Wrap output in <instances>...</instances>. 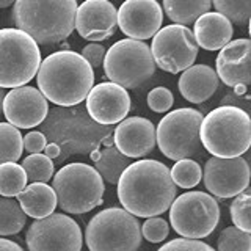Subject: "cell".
<instances>
[{
    "label": "cell",
    "mask_w": 251,
    "mask_h": 251,
    "mask_svg": "<svg viewBox=\"0 0 251 251\" xmlns=\"http://www.w3.org/2000/svg\"><path fill=\"white\" fill-rule=\"evenodd\" d=\"M57 206L66 214H86L100 206L105 192L99 173L86 163H68L52 177Z\"/></svg>",
    "instance_id": "cell-5"
},
{
    "label": "cell",
    "mask_w": 251,
    "mask_h": 251,
    "mask_svg": "<svg viewBox=\"0 0 251 251\" xmlns=\"http://www.w3.org/2000/svg\"><path fill=\"white\" fill-rule=\"evenodd\" d=\"M3 98H5V90L0 88V115H2V105H3Z\"/></svg>",
    "instance_id": "cell-42"
},
{
    "label": "cell",
    "mask_w": 251,
    "mask_h": 251,
    "mask_svg": "<svg viewBox=\"0 0 251 251\" xmlns=\"http://www.w3.org/2000/svg\"><path fill=\"white\" fill-rule=\"evenodd\" d=\"M157 251H215L209 243L201 240H190V239H173L160 247Z\"/></svg>",
    "instance_id": "cell-36"
},
{
    "label": "cell",
    "mask_w": 251,
    "mask_h": 251,
    "mask_svg": "<svg viewBox=\"0 0 251 251\" xmlns=\"http://www.w3.org/2000/svg\"><path fill=\"white\" fill-rule=\"evenodd\" d=\"M170 225L160 217L146 218V222L141 225V237H145L151 243H160L168 237Z\"/></svg>",
    "instance_id": "cell-34"
},
{
    "label": "cell",
    "mask_w": 251,
    "mask_h": 251,
    "mask_svg": "<svg viewBox=\"0 0 251 251\" xmlns=\"http://www.w3.org/2000/svg\"><path fill=\"white\" fill-rule=\"evenodd\" d=\"M118 198L126 212L152 218L167 212L176 198V185L165 163L152 159L132 162L118 180Z\"/></svg>",
    "instance_id": "cell-1"
},
{
    "label": "cell",
    "mask_w": 251,
    "mask_h": 251,
    "mask_svg": "<svg viewBox=\"0 0 251 251\" xmlns=\"http://www.w3.org/2000/svg\"><path fill=\"white\" fill-rule=\"evenodd\" d=\"M41 50L27 33L18 28L0 30V88H21L33 80Z\"/></svg>",
    "instance_id": "cell-7"
},
{
    "label": "cell",
    "mask_w": 251,
    "mask_h": 251,
    "mask_svg": "<svg viewBox=\"0 0 251 251\" xmlns=\"http://www.w3.org/2000/svg\"><path fill=\"white\" fill-rule=\"evenodd\" d=\"M251 193L247 188L231 202V220L237 229L251 234Z\"/></svg>",
    "instance_id": "cell-32"
},
{
    "label": "cell",
    "mask_w": 251,
    "mask_h": 251,
    "mask_svg": "<svg viewBox=\"0 0 251 251\" xmlns=\"http://www.w3.org/2000/svg\"><path fill=\"white\" fill-rule=\"evenodd\" d=\"M27 187V176L19 163L0 165V196L14 198Z\"/></svg>",
    "instance_id": "cell-26"
},
{
    "label": "cell",
    "mask_w": 251,
    "mask_h": 251,
    "mask_svg": "<svg viewBox=\"0 0 251 251\" xmlns=\"http://www.w3.org/2000/svg\"><path fill=\"white\" fill-rule=\"evenodd\" d=\"M141 225L121 207H108L94 215L85 229L90 251H138Z\"/></svg>",
    "instance_id": "cell-6"
},
{
    "label": "cell",
    "mask_w": 251,
    "mask_h": 251,
    "mask_svg": "<svg viewBox=\"0 0 251 251\" xmlns=\"http://www.w3.org/2000/svg\"><path fill=\"white\" fill-rule=\"evenodd\" d=\"M173 102H175L173 93L168 88H165V86H155V88L151 90L148 94V105L155 113L168 112L173 107Z\"/></svg>",
    "instance_id": "cell-35"
},
{
    "label": "cell",
    "mask_w": 251,
    "mask_h": 251,
    "mask_svg": "<svg viewBox=\"0 0 251 251\" xmlns=\"http://www.w3.org/2000/svg\"><path fill=\"white\" fill-rule=\"evenodd\" d=\"M22 212L27 217L41 220L53 214L57 207V196L50 185L41 182H31L16 196Z\"/></svg>",
    "instance_id": "cell-21"
},
{
    "label": "cell",
    "mask_w": 251,
    "mask_h": 251,
    "mask_svg": "<svg viewBox=\"0 0 251 251\" xmlns=\"http://www.w3.org/2000/svg\"><path fill=\"white\" fill-rule=\"evenodd\" d=\"M220 80L214 68L207 65H193L179 77V91L192 104H202L218 90Z\"/></svg>",
    "instance_id": "cell-20"
},
{
    "label": "cell",
    "mask_w": 251,
    "mask_h": 251,
    "mask_svg": "<svg viewBox=\"0 0 251 251\" xmlns=\"http://www.w3.org/2000/svg\"><path fill=\"white\" fill-rule=\"evenodd\" d=\"M251 55V41L248 38H239L227 43L220 50L217 60L222 63H239Z\"/></svg>",
    "instance_id": "cell-33"
},
{
    "label": "cell",
    "mask_w": 251,
    "mask_h": 251,
    "mask_svg": "<svg viewBox=\"0 0 251 251\" xmlns=\"http://www.w3.org/2000/svg\"><path fill=\"white\" fill-rule=\"evenodd\" d=\"M202 113L195 108H176L165 115L155 127V143L170 160L190 159L200 151Z\"/></svg>",
    "instance_id": "cell-10"
},
{
    "label": "cell",
    "mask_w": 251,
    "mask_h": 251,
    "mask_svg": "<svg viewBox=\"0 0 251 251\" xmlns=\"http://www.w3.org/2000/svg\"><path fill=\"white\" fill-rule=\"evenodd\" d=\"M115 146L127 159H140L155 146V126L141 116L126 118L115 129Z\"/></svg>",
    "instance_id": "cell-18"
},
{
    "label": "cell",
    "mask_w": 251,
    "mask_h": 251,
    "mask_svg": "<svg viewBox=\"0 0 251 251\" xmlns=\"http://www.w3.org/2000/svg\"><path fill=\"white\" fill-rule=\"evenodd\" d=\"M36 82L46 100L71 107L86 99L94 86V73L80 53L58 50L41 60Z\"/></svg>",
    "instance_id": "cell-2"
},
{
    "label": "cell",
    "mask_w": 251,
    "mask_h": 251,
    "mask_svg": "<svg viewBox=\"0 0 251 251\" xmlns=\"http://www.w3.org/2000/svg\"><path fill=\"white\" fill-rule=\"evenodd\" d=\"M170 176L175 185L180 188H193L201 182L202 171L198 162L184 159L173 165V168L170 170Z\"/></svg>",
    "instance_id": "cell-28"
},
{
    "label": "cell",
    "mask_w": 251,
    "mask_h": 251,
    "mask_svg": "<svg viewBox=\"0 0 251 251\" xmlns=\"http://www.w3.org/2000/svg\"><path fill=\"white\" fill-rule=\"evenodd\" d=\"M220 206L214 196L204 192L182 193L170 206L171 227L182 239L200 240L215 231Z\"/></svg>",
    "instance_id": "cell-9"
},
{
    "label": "cell",
    "mask_w": 251,
    "mask_h": 251,
    "mask_svg": "<svg viewBox=\"0 0 251 251\" xmlns=\"http://www.w3.org/2000/svg\"><path fill=\"white\" fill-rule=\"evenodd\" d=\"M14 2L13 0H0V8H8V6H13Z\"/></svg>",
    "instance_id": "cell-41"
},
{
    "label": "cell",
    "mask_w": 251,
    "mask_h": 251,
    "mask_svg": "<svg viewBox=\"0 0 251 251\" xmlns=\"http://www.w3.org/2000/svg\"><path fill=\"white\" fill-rule=\"evenodd\" d=\"M86 110L99 124H120L130 110V96L127 90L112 82H102L90 90L86 96Z\"/></svg>",
    "instance_id": "cell-17"
},
{
    "label": "cell",
    "mask_w": 251,
    "mask_h": 251,
    "mask_svg": "<svg viewBox=\"0 0 251 251\" xmlns=\"http://www.w3.org/2000/svg\"><path fill=\"white\" fill-rule=\"evenodd\" d=\"M162 11L167 13L168 19L176 25H190L195 21L209 13L212 8L210 0H163Z\"/></svg>",
    "instance_id": "cell-22"
},
{
    "label": "cell",
    "mask_w": 251,
    "mask_h": 251,
    "mask_svg": "<svg viewBox=\"0 0 251 251\" xmlns=\"http://www.w3.org/2000/svg\"><path fill=\"white\" fill-rule=\"evenodd\" d=\"M105 52H107V49L104 46H100L98 43H90L88 46L83 47L80 55L91 68H98V66L102 65V63H104Z\"/></svg>",
    "instance_id": "cell-37"
},
{
    "label": "cell",
    "mask_w": 251,
    "mask_h": 251,
    "mask_svg": "<svg viewBox=\"0 0 251 251\" xmlns=\"http://www.w3.org/2000/svg\"><path fill=\"white\" fill-rule=\"evenodd\" d=\"M2 113L16 129H31L46 120L49 102L38 88L25 85L5 93Z\"/></svg>",
    "instance_id": "cell-14"
},
{
    "label": "cell",
    "mask_w": 251,
    "mask_h": 251,
    "mask_svg": "<svg viewBox=\"0 0 251 251\" xmlns=\"http://www.w3.org/2000/svg\"><path fill=\"white\" fill-rule=\"evenodd\" d=\"M24 151L22 135L19 129L8 123H0V165L2 163H16Z\"/></svg>",
    "instance_id": "cell-27"
},
{
    "label": "cell",
    "mask_w": 251,
    "mask_h": 251,
    "mask_svg": "<svg viewBox=\"0 0 251 251\" xmlns=\"http://www.w3.org/2000/svg\"><path fill=\"white\" fill-rule=\"evenodd\" d=\"M149 49L155 68L159 66L165 73L177 74L193 66L200 47L190 28L171 24L157 31Z\"/></svg>",
    "instance_id": "cell-11"
},
{
    "label": "cell",
    "mask_w": 251,
    "mask_h": 251,
    "mask_svg": "<svg viewBox=\"0 0 251 251\" xmlns=\"http://www.w3.org/2000/svg\"><path fill=\"white\" fill-rule=\"evenodd\" d=\"M22 145L24 149L30 154H41V151H44L47 146V140L44 137V133L33 130L28 132L25 137H22Z\"/></svg>",
    "instance_id": "cell-38"
},
{
    "label": "cell",
    "mask_w": 251,
    "mask_h": 251,
    "mask_svg": "<svg viewBox=\"0 0 251 251\" xmlns=\"http://www.w3.org/2000/svg\"><path fill=\"white\" fill-rule=\"evenodd\" d=\"M212 6L231 24H245L251 16L250 0H214Z\"/></svg>",
    "instance_id": "cell-30"
},
{
    "label": "cell",
    "mask_w": 251,
    "mask_h": 251,
    "mask_svg": "<svg viewBox=\"0 0 251 251\" xmlns=\"http://www.w3.org/2000/svg\"><path fill=\"white\" fill-rule=\"evenodd\" d=\"M217 251H251V234L227 226L218 235Z\"/></svg>",
    "instance_id": "cell-31"
},
{
    "label": "cell",
    "mask_w": 251,
    "mask_h": 251,
    "mask_svg": "<svg viewBox=\"0 0 251 251\" xmlns=\"http://www.w3.org/2000/svg\"><path fill=\"white\" fill-rule=\"evenodd\" d=\"M25 243L28 251H80L83 235L74 218L52 214L28 226Z\"/></svg>",
    "instance_id": "cell-12"
},
{
    "label": "cell",
    "mask_w": 251,
    "mask_h": 251,
    "mask_svg": "<svg viewBox=\"0 0 251 251\" xmlns=\"http://www.w3.org/2000/svg\"><path fill=\"white\" fill-rule=\"evenodd\" d=\"M204 185L210 196L229 200L245 192L250 184V165L243 157H210L202 171Z\"/></svg>",
    "instance_id": "cell-13"
},
{
    "label": "cell",
    "mask_w": 251,
    "mask_h": 251,
    "mask_svg": "<svg viewBox=\"0 0 251 251\" xmlns=\"http://www.w3.org/2000/svg\"><path fill=\"white\" fill-rule=\"evenodd\" d=\"M27 222V215L24 214L19 202L13 198L0 196V237L19 234Z\"/></svg>",
    "instance_id": "cell-24"
},
{
    "label": "cell",
    "mask_w": 251,
    "mask_h": 251,
    "mask_svg": "<svg viewBox=\"0 0 251 251\" xmlns=\"http://www.w3.org/2000/svg\"><path fill=\"white\" fill-rule=\"evenodd\" d=\"M200 141L212 157H242L251 146V120L240 107L222 105L202 116Z\"/></svg>",
    "instance_id": "cell-4"
},
{
    "label": "cell",
    "mask_w": 251,
    "mask_h": 251,
    "mask_svg": "<svg viewBox=\"0 0 251 251\" xmlns=\"http://www.w3.org/2000/svg\"><path fill=\"white\" fill-rule=\"evenodd\" d=\"M215 74L218 80L227 86H247L251 82V55L239 63H222L215 60Z\"/></svg>",
    "instance_id": "cell-25"
},
{
    "label": "cell",
    "mask_w": 251,
    "mask_h": 251,
    "mask_svg": "<svg viewBox=\"0 0 251 251\" xmlns=\"http://www.w3.org/2000/svg\"><path fill=\"white\" fill-rule=\"evenodd\" d=\"M75 0H16L11 18L39 46L65 41L75 27Z\"/></svg>",
    "instance_id": "cell-3"
},
{
    "label": "cell",
    "mask_w": 251,
    "mask_h": 251,
    "mask_svg": "<svg viewBox=\"0 0 251 251\" xmlns=\"http://www.w3.org/2000/svg\"><path fill=\"white\" fill-rule=\"evenodd\" d=\"M163 11L155 0H126L118 10V27L127 39L143 41L162 28Z\"/></svg>",
    "instance_id": "cell-15"
},
{
    "label": "cell",
    "mask_w": 251,
    "mask_h": 251,
    "mask_svg": "<svg viewBox=\"0 0 251 251\" xmlns=\"http://www.w3.org/2000/svg\"><path fill=\"white\" fill-rule=\"evenodd\" d=\"M58 154V151H57V148L55 146H46V154L44 155H47L50 159V155H57Z\"/></svg>",
    "instance_id": "cell-40"
},
{
    "label": "cell",
    "mask_w": 251,
    "mask_h": 251,
    "mask_svg": "<svg viewBox=\"0 0 251 251\" xmlns=\"http://www.w3.org/2000/svg\"><path fill=\"white\" fill-rule=\"evenodd\" d=\"M116 28L118 10L108 0H85L77 6L74 30L86 41H104L116 33Z\"/></svg>",
    "instance_id": "cell-16"
},
{
    "label": "cell",
    "mask_w": 251,
    "mask_h": 251,
    "mask_svg": "<svg viewBox=\"0 0 251 251\" xmlns=\"http://www.w3.org/2000/svg\"><path fill=\"white\" fill-rule=\"evenodd\" d=\"M132 162L124 157L116 148H105L104 151L100 152V157L96 160V170L99 173V176L102 180H107L110 184H118L123 171L129 167Z\"/></svg>",
    "instance_id": "cell-23"
},
{
    "label": "cell",
    "mask_w": 251,
    "mask_h": 251,
    "mask_svg": "<svg viewBox=\"0 0 251 251\" xmlns=\"http://www.w3.org/2000/svg\"><path fill=\"white\" fill-rule=\"evenodd\" d=\"M104 71L110 82L124 90L138 88L155 73L149 46L135 39H121L105 52Z\"/></svg>",
    "instance_id": "cell-8"
},
{
    "label": "cell",
    "mask_w": 251,
    "mask_h": 251,
    "mask_svg": "<svg viewBox=\"0 0 251 251\" xmlns=\"http://www.w3.org/2000/svg\"><path fill=\"white\" fill-rule=\"evenodd\" d=\"M22 170L25 171L27 180L46 184L53 177V162L44 154H30L22 162Z\"/></svg>",
    "instance_id": "cell-29"
},
{
    "label": "cell",
    "mask_w": 251,
    "mask_h": 251,
    "mask_svg": "<svg viewBox=\"0 0 251 251\" xmlns=\"http://www.w3.org/2000/svg\"><path fill=\"white\" fill-rule=\"evenodd\" d=\"M193 36L198 47L204 50H222L234 35L232 24L217 11H209L195 21Z\"/></svg>",
    "instance_id": "cell-19"
},
{
    "label": "cell",
    "mask_w": 251,
    "mask_h": 251,
    "mask_svg": "<svg viewBox=\"0 0 251 251\" xmlns=\"http://www.w3.org/2000/svg\"><path fill=\"white\" fill-rule=\"evenodd\" d=\"M0 251H25L19 243H16L10 239H2L0 237Z\"/></svg>",
    "instance_id": "cell-39"
}]
</instances>
